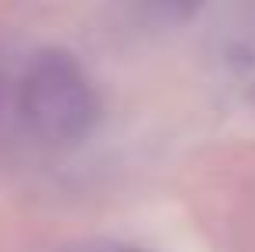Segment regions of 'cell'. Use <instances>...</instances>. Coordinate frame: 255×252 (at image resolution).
Masks as SVG:
<instances>
[{
    "label": "cell",
    "instance_id": "cell-1",
    "mask_svg": "<svg viewBox=\"0 0 255 252\" xmlns=\"http://www.w3.org/2000/svg\"><path fill=\"white\" fill-rule=\"evenodd\" d=\"M17 107L24 128L45 145H76L90 135L97 121V93L76 66V59L62 48H48L31 59L21 76Z\"/></svg>",
    "mask_w": 255,
    "mask_h": 252
}]
</instances>
